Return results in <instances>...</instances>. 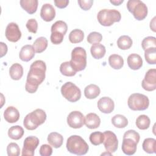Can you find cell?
<instances>
[{"label":"cell","instance_id":"c3c4849f","mask_svg":"<svg viewBox=\"0 0 156 156\" xmlns=\"http://www.w3.org/2000/svg\"><path fill=\"white\" fill-rule=\"evenodd\" d=\"M110 2L115 5H119L124 2V0H110Z\"/></svg>","mask_w":156,"mask_h":156},{"label":"cell","instance_id":"f35d334b","mask_svg":"<svg viewBox=\"0 0 156 156\" xmlns=\"http://www.w3.org/2000/svg\"><path fill=\"white\" fill-rule=\"evenodd\" d=\"M7 152L9 156H18L20 154V148L15 143H10L7 147Z\"/></svg>","mask_w":156,"mask_h":156},{"label":"cell","instance_id":"ee69618b","mask_svg":"<svg viewBox=\"0 0 156 156\" xmlns=\"http://www.w3.org/2000/svg\"><path fill=\"white\" fill-rule=\"evenodd\" d=\"M78 4L80 7L83 10H88L93 4V0H78Z\"/></svg>","mask_w":156,"mask_h":156},{"label":"cell","instance_id":"ba28073f","mask_svg":"<svg viewBox=\"0 0 156 156\" xmlns=\"http://www.w3.org/2000/svg\"><path fill=\"white\" fill-rule=\"evenodd\" d=\"M127 8L134 18L141 21L144 20L147 15V7L146 5L140 0H129L127 2Z\"/></svg>","mask_w":156,"mask_h":156},{"label":"cell","instance_id":"7a4b0ae2","mask_svg":"<svg viewBox=\"0 0 156 156\" xmlns=\"http://www.w3.org/2000/svg\"><path fill=\"white\" fill-rule=\"evenodd\" d=\"M140 138L139 133L134 130H129L126 132L123 135L122 151L127 155H133L136 151Z\"/></svg>","mask_w":156,"mask_h":156},{"label":"cell","instance_id":"f546056e","mask_svg":"<svg viewBox=\"0 0 156 156\" xmlns=\"http://www.w3.org/2000/svg\"><path fill=\"white\" fill-rule=\"evenodd\" d=\"M112 123L116 128H124L128 124L127 119L122 115L118 114L112 118Z\"/></svg>","mask_w":156,"mask_h":156},{"label":"cell","instance_id":"83f0119b","mask_svg":"<svg viewBox=\"0 0 156 156\" xmlns=\"http://www.w3.org/2000/svg\"><path fill=\"white\" fill-rule=\"evenodd\" d=\"M143 149L148 154H154L156 152V140L152 138L144 139L142 144Z\"/></svg>","mask_w":156,"mask_h":156},{"label":"cell","instance_id":"e0dca14e","mask_svg":"<svg viewBox=\"0 0 156 156\" xmlns=\"http://www.w3.org/2000/svg\"><path fill=\"white\" fill-rule=\"evenodd\" d=\"M20 112L17 108L13 106L8 107L4 112V118L9 123H14L20 118Z\"/></svg>","mask_w":156,"mask_h":156},{"label":"cell","instance_id":"7dc6e473","mask_svg":"<svg viewBox=\"0 0 156 156\" xmlns=\"http://www.w3.org/2000/svg\"><path fill=\"white\" fill-rule=\"evenodd\" d=\"M155 17H154L152 20L150 22V27L154 32H155Z\"/></svg>","mask_w":156,"mask_h":156},{"label":"cell","instance_id":"ac0fdd59","mask_svg":"<svg viewBox=\"0 0 156 156\" xmlns=\"http://www.w3.org/2000/svg\"><path fill=\"white\" fill-rule=\"evenodd\" d=\"M35 49L33 46L26 44L23 46L19 54L20 58L24 62H29L35 56Z\"/></svg>","mask_w":156,"mask_h":156},{"label":"cell","instance_id":"277c9868","mask_svg":"<svg viewBox=\"0 0 156 156\" xmlns=\"http://www.w3.org/2000/svg\"><path fill=\"white\" fill-rule=\"evenodd\" d=\"M66 149L72 154L82 155L87 153L89 147L86 141L79 135L70 136L66 141Z\"/></svg>","mask_w":156,"mask_h":156},{"label":"cell","instance_id":"8992f818","mask_svg":"<svg viewBox=\"0 0 156 156\" xmlns=\"http://www.w3.org/2000/svg\"><path fill=\"white\" fill-rule=\"evenodd\" d=\"M97 18L102 26H110L114 23L120 21L121 15L120 12L115 9H102L98 12Z\"/></svg>","mask_w":156,"mask_h":156},{"label":"cell","instance_id":"484cf974","mask_svg":"<svg viewBox=\"0 0 156 156\" xmlns=\"http://www.w3.org/2000/svg\"><path fill=\"white\" fill-rule=\"evenodd\" d=\"M108 63L110 66L115 69H119L124 65V60L122 57L118 54H112L108 57Z\"/></svg>","mask_w":156,"mask_h":156},{"label":"cell","instance_id":"b9f144b4","mask_svg":"<svg viewBox=\"0 0 156 156\" xmlns=\"http://www.w3.org/2000/svg\"><path fill=\"white\" fill-rule=\"evenodd\" d=\"M26 27L28 29V31L33 34H35L37 32L38 29V23L36 20L32 18L29 20L26 23Z\"/></svg>","mask_w":156,"mask_h":156},{"label":"cell","instance_id":"7c38bea8","mask_svg":"<svg viewBox=\"0 0 156 156\" xmlns=\"http://www.w3.org/2000/svg\"><path fill=\"white\" fill-rule=\"evenodd\" d=\"M39 143V139L35 136H29L26 138L23 143L22 155L33 156Z\"/></svg>","mask_w":156,"mask_h":156},{"label":"cell","instance_id":"f6af8a7d","mask_svg":"<svg viewBox=\"0 0 156 156\" xmlns=\"http://www.w3.org/2000/svg\"><path fill=\"white\" fill-rule=\"evenodd\" d=\"M54 4L55 6L59 9L65 8L69 4V1L68 0H55Z\"/></svg>","mask_w":156,"mask_h":156},{"label":"cell","instance_id":"e575fe53","mask_svg":"<svg viewBox=\"0 0 156 156\" xmlns=\"http://www.w3.org/2000/svg\"><path fill=\"white\" fill-rule=\"evenodd\" d=\"M68 30V26L65 22L62 20L57 21L51 26V32H58L63 34L64 35L66 34Z\"/></svg>","mask_w":156,"mask_h":156},{"label":"cell","instance_id":"3957f363","mask_svg":"<svg viewBox=\"0 0 156 156\" xmlns=\"http://www.w3.org/2000/svg\"><path fill=\"white\" fill-rule=\"evenodd\" d=\"M46 119L45 112L40 108L28 113L24 118L23 125L25 128L29 130L36 129L40 125L43 124Z\"/></svg>","mask_w":156,"mask_h":156},{"label":"cell","instance_id":"9a60e30c","mask_svg":"<svg viewBox=\"0 0 156 156\" xmlns=\"http://www.w3.org/2000/svg\"><path fill=\"white\" fill-rule=\"evenodd\" d=\"M99 110L104 113H112L115 108L113 101L109 97H102L98 101Z\"/></svg>","mask_w":156,"mask_h":156},{"label":"cell","instance_id":"d6986e66","mask_svg":"<svg viewBox=\"0 0 156 156\" xmlns=\"http://www.w3.org/2000/svg\"><path fill=\"white\" fill-rule=\"evenodd\" d=\"M84 124L88 129H94L99 127L101 119L96 113H90L85 116Z\"/></svg>","mask_w":156,"mask_h":156},{"label":"cell","instance_id":"6da1fadb","mask_svg":"<svg viewBox=\"0 0 156 156\" xmlns=\"http://www.w3.org/2000/svg\"><path fill=\"white\" fill-rule=\"evenodd\" d=\"M46 70V65L43 60H36L31 64L25 85L26 91L29 93L37 91L38 85L45 79Z\"/></svg>","mask_w":156,"mask_h":156},{"label":"cell","instance_id":"1f68e13d","mask_svg":"<svg viewBox=\"0 0 156 156\" xmlns=\"http://www.w3.org/2000/svg\"><path fill=\"white\" fill-rule=\"evenodd\" d=\"M133 41L131 38L127 35H122L117 40L118 47L122 50L129 49L132 45Z\"/></svg>","mask_w":156,"mask_h":156},{"label":"cell","instance_id":"4dcf8cb0","mask_svg":"<svg viewBox=\"0 0 156 156\" xmlns=\"http://www.w3.org/2000/svg\"><path fill=\"white\" fill-rule=\"evenodd\" d=\"M84 38L83 32L79 29L73 30L69 34V40L72 43H79L83 41Z\"/></svg>","mask_w":156,"mask_h":156},{"label":"cell","instance_id":"52a82bcc","mask_svg":"<svg viewBox=\"0 0 156 156\" xmlns=\"http://www.w3.org/2000/svg\"><path fill=\"white\" fill-rule=\"evenodd\" d=\"M127 104L133 111H141L147 109L149 105L147 96L140 93H133L128 98Z\"/></svg>","mask_w":156,"mask_h":156},{"label":"cell","instance_id":"f1b7e54d","mask_svg":"<svg viewBox=\"0 0 156 156\" xmlns=\"http://www.w3.org/2000/svg\"><path fill=\"white\" fill-rule=\"evenodd\" d=\"M35 52L41 53L45 51L48 47V40L44 37H40L35 40L33 43Z\"/></svg>","mask_w":156,"mask_h":156},{"label":"cell","instance_id":"d4e9b609","mask_svg":"<svg viewBox=\"0 0 156 156\" xmlns=\"http://www.w3.org/2000/svg\"><path fill=\"white\" fill-rule=\"evenodd\" d=\"M99 87L95 84H90L87 85L84 90L85 96L87 99H93L97 98L100 94Z\"/></svg>","mask_w":156,"mask_h":156},{"label":"cell","instance_id":"5bb4252c","mask_svg":"<svg viewBox=\"0 0 156 156\" xmlns=\"http://www.w3.org/2000/svg\"><path fill=\"white\" fill-rule=\"evenodd\" d=\"M5 35L9 41H18L21 37V32L18 24L13 22L10 23L6 27Z\"/></svg>","mask_w":156,"mask_h":156},{"label":"cell","instance_id":"4fadbf2b","mask_svg":"<svg viewBox=\"0 0 156 156\" xmlns=\"http://www.w3.org/2000/svg\"><path fill=\"white\" fill-rule=\"evenodd\" d=\"M85 117L79 111L71 112L67 117L68 126L73 129L81 128L84 124Z\"/></svg>","mask_w":156,"mask_h":156},{"label":"cell","instance_id":"ffe728a7","mask_svg":"<svg viewBox=\"0 0 156 156\" xmlns=\"http://www.w3.org/2000/svg\"><path fill=\"white\" fill-rule=\"evenodd\" d=\"M129 67L133 70L139 69L143 66V60L141 56L137 54H130L127 59Z\"/></svg>","mask_w":156,"mask_h":156},{"label":"cell","instance_id":"836d02e7","mask_svg":"<svg viewBox=\"0 0 156 156\" xmlns=\"http://www.w3.org/2000/svg\"><path fill=\"white\" fill-rule=\"evenodd\" d=\"M60 71L62 74L68 77L73 76L76 74V71L71 66L70 62H63L60 66Z\"/></svg>","mask_w":156,"mask_h":156},{"label":"cell","instance_id":"8d00e7d4","mask_svg":"<svg viewBox=\"0 0 156 156\" xmlns=\"http://www.w3.org/2000/svg\"><path fill=\"white\" fill-rule=\"evenodd\" d=\"M104 138V133L99 131L94 132L91 133L89 137L90 141L92 144L94 146H98L103 143Z\"/></svg>","mask_w":156,"mask_h":156},{"label":"cell","instance_id":"cb8c5ba5","mask_svg":"<svg viewBox=\"0 0 156 156\" xmlns=\"http://www.w3.org/2000/svg\"><path fill=\"white\" fill-rule=\"evenodd\" d=\"M10 77L15 80H20L23 75V68L20 63L13 64L9 69Z\"/></svg>","mask_w":156,"mask_h":156},{"label":"cell","instance_id":"30bf717a","mask_svg":"<svg viewBox=\"0 0 156 156\" xmlns=\"http://www.w3.org/2000/svg\"><path fill=\"white\" fill-rule=\"evenodd\" d=\"M103 133L104 136L103 144L107 152L111 154L116 152L118 146V140L116 135L110 130H106Z\"/></svg>","mask_w":156,"mask_h":156},{"label":"cell","instance_id":"8fae6325","mask_svg":"<svg viewBox=\"0 0 156 156\" xmlns=\"http://www.w3.org/2000/svg\"><path fill=\"white\" fill-rule=\"evenodd\" d=\"M141 86L143 88L148 91H152L156 89V69H149L145 76L144 78L141 82Z\"/></svg>","mask_w":156,"mask_h":156},{"label":"cell","instance_id":"bcb514c9","mask_svg":"<svg viewBox=\"0 0 156 156\" xmlns=\"http://www.w3.org/2000/svg\"><path fill=\"white\" fill-rule=\"evenodd\" d=\"M1 57H2L4 55H5L7 52V45L3 43V42H1Z\"/></svg>","mask_w":156,"mask_h":156},{"label":"cell","instance_id":"7402d4cb","mask_svg":"<svg viewBox=\"0 0 156 156\" xmlns=\"http://www.w3.org/2000/svg\"><path fill=\"white\" fill-rule=\"evenodd\" d=\"M48 142L54 147L58 148L60 147L63 141V137L62 135L57 132H51L50 133L47 138Z\"/></svg>","mask_w":156,"mask_h":156},{"label":"cell","instance_id":"603a6c76","mask_svg":"<svg viewBox=\"0 0 156 156\" xmlns=\"http://www.w3.org/2000/svg\"><path fill=\"white\" fill-rule=\"evenodd\" d=\"M90 52L94 58L101 59L105 55L106 50L105 46L102 44L95 43L91 46Z\"/></svg>","mask_w":156,"mask_h":156},{"label":"cell","instance_id":"7bdbcfd3","mask_svg":"<svg viewBox=\"0 0 156 156\" xmlns=\"http://www.w3.org/2000/svg\"><path fill=\"white\" fill-rule=\"evenodd\" d=\"M39 153L41 156H50L52 154V148L48 144H43L40 148Z\"/></svg>","mask_w":156,"mask_h":156},{"label":"cell","instance_id":"2e32d148","mask_svg":"<svg viewBox=\"0 0 156 156\" xmlns=\"http://www.w3.org/2000/svg\"><path fill=\"white\" fill-rule=\"evenodd\" d=\"M41 18L45 21L49 22L54 20L55 16V11L51 4H44L42 5L40 11Z\"/></svg>","mask_w":156,"mask_h":156},{"label":"cell","instance_id":"5b68a950","mask_svg":"<svg viewBox=\"0 0 156 156\" xmlns=\"http://www.w3.org/2000/svg\"><path fill=\"white\" fill-rule=\"evenodd\" d=\"M70 63L73 68L76 71L83 70L87 66V53L82 47H76L71 52Z\"/></svg>","mask_w":156,"mask_h":156},{"label":"cell","instance_id":"44dd1931","mask_svg":"<svg viewBox=\"0 0 156 156\" xmlns=\"http://www.w3.org/2000/svg\"><path fill=\"white\" fill-rule=\"evenodd\" d=\"M21 7L29 14L35 13L38 7L37 0H21L20 1Z\"/></svg>","mask_w":156,"mask_h":156},{"label":"cell","instance_id":"60d3db41","mask_svg":"<svg viewBox=\"0 0 156 156\" xmlns=\"http://www.w3.org/2000/svg\"><path fill=\"white\" fill-rule=\"evenodd\" d=\"M64 35L62 33L58 32H51V41L54 44H60L63 40Z\"/></svg>","mask_w":156,"mask_h":156},{"label":"cell","instance_id":"ab89813d","mask_svg":"<svg viewBox=\"0 0 156 156\" xmlns=\"http://www.w3.org/2000/svg\"><path fill=\"white\" fill-rule=\"evenodd\" d=\"M102 35L98 32H92L90 33L87 37V41L90 44L99 43L102 41Z\"/></svg>","mask_w":156,"mask_h":156},{"label":"cell","instance_id":"d590c367","mask_svg":"<svg viewBox=\"0 0 156 156\" xmlns=\"http://www.w3.org/2000/svg\"><path fill=\"white\" fill-rule=\"evenodd\" d=\"M145 60L148 64L156 63V48H150L144 51Z\"/></svg>","mask_w":156,"mask_h":156},{"label":"cell","instance_id":"74e56055","mask_svg":"<svg viewBox=\"0 0 156 156\" xmlns=\"http://www.w3.org/2000/svg\"><path fill=\"white\" fill-rule=\"evenodd\" d=\"M141 46L144 51L150 48H156L155 37L152 36L145 37L141 42Z\"/></svg>","mask_w":156,"mask_h":156},{"label":"cell","instance_id":"4316f807","mask_svg":"<svg viewBox=\"0 0 156 156\" xmlns=\"http://www.w3.org/2000/svg\"><path fill=\"white\" fill-rule=\"evenodd\" d=\"M24 133V129L20 126H12L8 130V135L12 139L18 140L22 138Z\"/></svg>","mask_w":156,"mask_h":156},{"label":"cell","instance_id":"9c48e42d","mask_svg":"<svg viewBox=\"0 0 156 156\" xmlns=\"http://www.w3.org/2000/svg\"><path fill=\"white\" fill-rule=\"evenodd\" d=\"M62 96L71 102H75L79 101L81 97V91L74 83L67 82L61 87Z\"/></svg>","mask_w":156,"mask_h":156},{"label":"cell","instance_id":"d6a6232c","mask_svg":"<svg viewBox=\"0 0 156 156\" xmlns=\"http://www.w3.org/2000/svg\"><path fill=\"white\" fill-rule=\"evenodd\" d=\"M135 124L139 129L146 130L149 128L151 124V121L147 115H141L136 118Z\"/></svg>","mask_w":156,"mask_h":156}]
</instances>
